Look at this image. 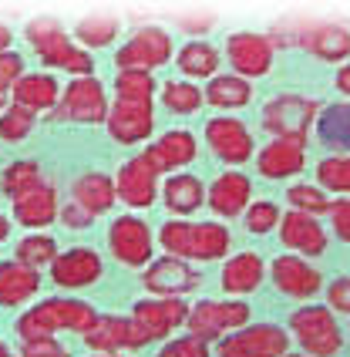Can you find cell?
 I'll return each instance as SVG.
<instances>
[{
	"label": "cell",
	"mask_w": 350,
	"mask_h": 357,
	"mask_svg": "<svg viewBox=\"0 0 350 357\" xmlns=\"http://www.w3.org/2000/svg\"><path fill=\"white\" fill-rule=\"evenodd\" d=\"M101 257H98L91 246H75L68 253H58L54 263H51V280L58 283L61 290H78V287H88L101 277Z\"/></svg>",
	"instance_id": "cell-17"
},
{
	"label": "cell",
	"mask_w": 350,
	"mask_h": 357,
	"mask_svg": "<svg viewBox=\"0 0 350 357\" xmlns=\"http://www.w3.org/2000/svg\"><path fill=\"white\" fill-rule=\"evenodd\" d=\"M266 277V266H263V259L256 257V253H239V257L226 259V266H222V290L226 294H253L256 287L263 283Z\"/></svg>",
	"instance_id": "cell-27"
},
{
	"label": "cell",
	"mask_w": 350,
	"mask_h": 357,
	"mask_svg": "<svg viewBox=\"0 0 350 357\" xmlns=\"http://www.w3.org/2000/svg\"><path fill=\"white\" fill-rule=\"evenodd\" d=\"M14 105L27 112H44L58 105V81L51 75H24L14 84Z\"/></svg>",
	"instance_id": "cell-30"
},
{
	"label": "cell",
	"mask_w": 350,
	"mask_h": 357,
	"mask_svg": "<svg viewBox=\"0 0 350 357\" xmlns=\"http://www.w3.org/2000/svg\"><path fill=\"white\" fill-rule=\"evenodd\" d=\"M20 78H24V58L14 51H3L0 54V91L14 88Z\"/></svg>",
	"instance_id": "cell-45"
},
{
	"label": "cell",
	"mask_w": 350,
	"mask_h": 357,
	"mask_svg": "<svg viewBox=\"0 0 350 357\" xmlns=\"http://www.w3.org/2000/svg\"><path fill=\"white\" fill-rule=\"evenodd\" d=\"M115 192H118V199H125L128 206L149 209L158 196V172L145 162V155H135V159H128L121 165Z\"/></svg>",
	"instance_id": "cell-18"
},
{
	"label": "cell",
	"mask_w": 350,
	"mask_h": 357,
	"mask_svg": "<svg viewBox=\"0 0 350 357\" xmlns=\"http://www.w3.org/2000/svg\"><path fill=\"white\" fill-rule=\"evenodd\" d=\"M250 196H253V182L243 172H222L209 185V206H213L215 216L222 219H236L239 213H246Z\"/></svg>",
	"instance_id": "cell-21"
},
{
	"label": "cell",
	"mask_w": 350,
	"mask_h": 357,
	"mask_svg": "<svg viewBox=\"0 0 350 357\" xmlns=\"http://www.w3.org/2000/svg\"><path fill=\"white\" fill-rule=\"evenodd\" d=\"M215 68H219V51L206 40H189L178 51V71L189 78H213Z\"/></svg>",
	"instance_id": "cell-33"
},
{
	"label": "cell",
	"mask_w": 350,
	"mask_h": 357,
	"mask_svg": "<svg viewBox=\"0 0 350 357\" xmlns=\"http://www.w3.org/2000/svg\"><path fill=\"white\" fill-rule=\"evenodd\" d=\"M54 216H58V192H54V185H47V182H40L31 192H24L20 199H14V219H17V226L38 229V226L54 222Z\"/></svg>",
	"instance_id": "cell-22"
},
{
	"label": "cell",
	"mask_w": 350,
	"mask_h": 357,
	"mask_svg": "<svg viewBox=\"0 0 350 357\" xmlns=\"http://www.w3.org/2000/svg\"><path fill=\"white\" fill-rule=\"evenodd\" d=\"M280 206L276 202H253V206H246V229L253 233V236H266L270 229L280 226Z\"/></svg>",
	"instance_id": "cell-42"
},
{
	"label": "cell",
	"mask_w": 350,
	"mask_h": 357,
	"mask_svg": "<svg viewBox=\"0 0 350 357\" xmlns=\"http://www.w3.org/2000/svg\"><path fill=\"white\" fill-rule=\"evenodd\" d=\"M115 182L105 176V172H88V176H81L78 182H75V202L78 206H84L91 216H98V213H108L112 206H115Z\"/></svg>",
	"instance_id": "cell-29"
},
{
	"label": "cell",
	"mask_w": 350,
	"mask_h": 357,
	"mask_svg": "<svg viewBox=\"0 0 350 357\" xmlns=\"http://www.w3.org/2000/svg\"><path fill=\"white\" fill-rule=\"evenodd\" d=\"M34 121H38L34 112H27V108H20V105H10V108L0 115V139L3 142L27 139V135H31V128H34Z\"/></svg>",
	"instance_id": "cell-40"
},
{
	"label": "cell",
	"mask_w": 350,
	"mask_h": 357,
	"mask_svg": "<svg viewBox=\"0 0 350 357\" xmlns=\"http://www.w3.org/2000/svg\"><path fill=\"white\" fill-rule=\"evenodd\" d=\"M95 307H88L84 300H71V297H51L31 307L24 317L17 320V337L24 344L40 337H54V331H81L88 334L95 327Z\"/></svg>",
	"instance_id": "cell-1"
},
{
	"label": "cell",
	"mask_w": 350,
	"mask_h": 357,
	"mask_svg": "<svg viewBox=\"0 0 350 357\" xmlns=\"http://www.w3.org/2000/svg\"><path fill=\"white\" fill-rule=\"evenodd\" d=\"M108 135L121 145H132V142H145L155 128V112H152V101H115L108 108Z\"/></svg>",
	"instance_id": "cell-12"
},
{
	"label": "cell",
	"mask_w": 350,
	"mask_h": 357,
	"mask_svg": "<svg viewBox=\"0 0 350 357\" xmlns=\"http://www.w3.org/2000/svg\"><path fill=\"white\" fill-rule=\"evenodd\" d=\"M337 88H340L344 95H350V64H344V68L337 71Z\"/></svg>",
	"instance_id": "cell-49"
},
{
	"label": "cell",
	"mask_w": 350,
	"mask_h": 357,
	"mask_svg": "<svg viewBox=\"0 0 350 357\" xmlns=\"http://www.w3.org/2000/svg\"><path fill=\"white\" fill-rule=\"evenodd\" d=\"M330 222H333V233L344 243H350V199L330 202Z\"/></svg>",
	"instance_id": "cell-46"
},
{
	"label": "cell",
	"mask_w": 350,
	"mask_h": 357,
	"mask_svg": "<svg viewBox=\"0 0 350 357\" xmlns=\"http://www.w3.org/2000/svg\"><path fill=\"white\" fill-rule=\"evenodd\" d=\"M226 54H229V64L239 78H259L273 68V44L266 34L239 31L226 40Z\"/></svg>",
	"instance_id": "cell-13"
},
{
	"label": "cell",
	"mask_w": 350,
	"mask_h": 357,
	"mask_svg": "<svg viewBox=\"0 0 350 357\" xmlns=\"http://www.w3.org/2000/svg\"><path fill=\"white\" fill-rule=\"evenodd\" d=\"M290 206L296 213H307V216H324V213H330V196L324 192V189H317V185H293L290 192Z\"/></svg>",
	"instance_id": "cell-39"
},
{
	"label": "cell",
	"mask_w": 350,
	"mask_h": 357,
	"mask_svg": "<svg viewBox=\"0 0 350 357\" xmlns=\"http://www.w3.org/2000/svg\"><path fill=\"white\" fill-rule=\"evenodd\" d=\"M290 351V337L276 324L239 327L236 334L219 340V357H283Z\"/></svg>",
	"instance_id": "cell-7"
},
{
	"label": "cell",
	"mask_w": 350,
	"mask_h": 357,
	"mask_svg": "<svg viewBox=\"0 0 350 357\" xmlns=\"http://www.w3.org/2000/svg\"><path fill=\"white\" fill-rule=\"evenodd\" d=\"M327 307L340 317H350V277H337L327 287Z\"/></svg>",
	"instance_id": "cell-44"
},
{
	"label": "cell",
	"mask_w": 350,
	"mask_h": 357,
	"mask_svg": "<svg viewBox=\"0 0 350 357\" xmlns=\"http://www.w3.org/2000/svg\"><path fill=\"white\" fill-rule=\"evenodd\" d=\"M206 139H209L215 155L229 165H243V162L253 159V135L239 119H229V115L213 119L206 125Z\"/></svg>",
	"instance_id": "cell-15"
},
{
	"label": "cell",
	"mask_w": 350,
	"mask_h": 357,
	"mask_svg": "<svg viewBox=\"0 0 350 357\" xmlns=\"http://www.w3.org/2000/svg\"><path fill=\"white\" fill-rule=\"evenodd\" d=\"M158 357H209V344L199 337H178V340H169Z\"/></svg>",
	"instance_id": "cell-43"
},
{
	"label": "cell",
	"mask_w": 350,
	"mask_h": 357,
	"mask_svg": "<svg viewBox=\"0 0 350 357\" xmlns=\"http://www.w3.org/2000/svg\"><path fill=\"white\" fill-rule=\"evenodd\" d=\"M189 317V307L178 297H158V300H138L135 310H132V320H135L142 331H149V337L158 340L165 337L169 331L182 327Z\"/></svg>",
	"instance_id": "cell-19"
},
{
	"label": "cell",
	"mask_w": 350,
	"mask_h": 357,
	"mask_svg": "<svg viewBox=\"0 0 350 357\" xmlns=\"http://www.w3.org/2000/svg\"><path fill=\"white\" fill-rule=\"evenodd\" d=\"M75 34H78V40L81 44H88V47H105V44L115 40L118 20L115 17H84Z\"/></svg>",
	"instance_id": "cell-41"
},
{
	"label": "cell",
	"mask_w": 350,
	"mask_h": 357,
	"mask_svg": "<svg viewBox=\"0 0 350 357\" xmlns=\"http://www.w3.org/2000/svg\"><path fill=\"white\" fill-rule=\"evenodd\" d=\"M38 290H40L38 270L24 266L17 259H3V263H0V307L27 303Z\"/></svg>",
	"instance_id": "cell-24"
},
{
	"label": "cell",
	"mask_w": 350,
	"mask_h": 357,
	"mask_svg": "<svg viewBox=\"0 0 350 357\" xmlns=\"http://www.w3.org/2000/svg\"><path fill=\"white\" fill-rule=\"evenodd\" d=\"M202 98L209 105H215V108H243V105L253 101V88H250V81L239 78V75H219V78L209 81Z\"/></svg>",
	"instance_id": "cell-32"
},
{
	"label": "cell",
	"mask_w": 350,
	"mask_h": 357,
	"mask_svg": "<svg viewBox=\"0 0 350 357\" xmlns=\"http://www.w3.org/2000/svg\"><path fill=\"white\" fill-rule=\"evenodd\" d=\"M27 40L34 44V51L40 54L44 64L64 68V71H71V75H78V78H91V71H95L91 54L75 47V44L68 40V34H64V27H61L54 17L31 20V24H27Z\"/></svg>",
	"instance_id": "cell-3"
},
{
	"label": "cell",
	"mask_w": 350,
	"mask_h": 357,
	"mask_svg": "<svg viewBox=\"0 0 350 357\" xmlns=\"http://www.w3.org/2000/svg\"><path fill=\"white\" fill-rule=\"evenodd\" d=\"M300 44L320 61H344L350 54V31L340 24H313L300 34Z\"/></svg>",
	"instance_id": "cell-25"
},
{
	"label": "cell",
	"mask_w": 350,
	"mask_h": 357,
	"mask_svg": "<svg viewBox=\"0 0 350 357\" xmlns=\"http://www.w3.org/2000/svg\"><path fill=\"white\" fill-rule=\"evenodd\" d=\"M162 199H165L169 213H175V216H189V213H195V209L206 202V189H202V182H199L195 176L178 172V176L165 178Z\"/></svg>",
	"instance_id": "cell-28"
},
{
	"label": "cell",
	"mask_w": 350,
	"mask_h": 357,
	"mask_svg": "<svg viewBox=\"0 0 350 357\" xmlns=\"http://www.w3.org/2000/svg\"><path fill=\"white\" fill-rule=\"evenodd\" d=\"M118 101H152L155 81L149 71H118L115 78Z\"/></svg>",
	"instance_id": "cell-38"
},
{
	"label": "cell",
	"mask_w": 350,
	"mask_h": 357,
	"mask_svg": "<svg viewBox=\"0 0 350 357\" xmlns=\"http://www.w3.org/2000/svg\"><path fill=\"white\" fill-rule=\"evenodd\" d=\"M172 61V40L162 27H142L125 47H118L115 64L121 71H149Z\"/></svg>",
	"instance_id": "cell-9"
},
{
	"label": "cell",
	"mask_w": 350,
	"mask_h": 357,
	"mask_svg": "<svg viewBox=\"0 0 350 357\" xmlns=\"http://www.w3.org/2000/svg\"><path fill=\"white\" fill-rule=\"evenodd\" d=\"M270 277H273V283H276L280 294L296 297V300L317 297L320 287H324V273L300 257H276L270 266Z\"/></svg>",
	"instance_id": "cell-14"
},
{
	"label": "cell",
	"mask_w": 350,
	"mask_h": 357,
	"mask_svg": "<svg viewBox=\"0 0 350 357\" xmlns=\"http://www.w3.org/2000/svg\"><path fill=\"white\" fill-rule=\"evenodd\" d=\"M108 246L118 263H125V266L152 263V233L138 216H118L108 229Z\"/></svg>",
	"instance_id": "cell-10"
},
{
	"label": "cell",
	"mask_w": 350,
	"mask_h": 357,
	"mask_svg": "<svg viewBox=\"0 0 350 357\" xmlns=\"http://www.w3.org/2000/svg\"><path fill=\"white\" fill-rule=\"evenodd\" d=\"M317 101L300 98V95H280L266 105L263 112V128L276 135L283 142H293V145H307L310 139V128L317 121Z\"/></svg>",
	"instance_id": "cell-5"
},
{
	"label": "cell",
	"mask_w": 350,
	"mask_h": 357,
	"mask_svg": "<svg viewBox=\"0 0 350 357\" xmlns=\"http://www.w3.org/2000/svg\"><path fill=\"white\" fill-rule=\"evenodd\" d=\"M10 38H14V34H10V31H7V27L0 24V54H3V51L10 47Z\"/></svg>",
	"instance_id": "cell-50"
},
{
	"label": "cell",
	"mask_w": 350,
	"mask_h": 357,
	"mask_svg": "<svg viewBox=\"0 0 350 357\" xmlns=\"http://www.w3.org/2000/svg\"><path fill=\"white\" fill-rule=\"evenodd\" d=\"M158 243L178 259H219L229 253L233 233L222 222H165L158 229Z\"/></svg>",
	"instance_id": "cell-2"
},
{
	"label": "cell",
	"mask_w": 350,
	"mask_h": 357,
	"mask_svg": "<svg viewBox=\"0 0 350 357\" xmlns=\"http://www.w3.org/2000/svg\"><path fill=\"white\" fill-rule=\"evenodd\" d=\"M283 357H310V354H290V351H287V354H283Z\"/></svg>",
	"instance_id": "cell-54"
},
{
	"label": "cell",
	"mask_w": 350,
	"mask_h": 357,
	"mask_svg": "<svg viewBox=\"0 0 350 357\" xmlns=\"http://www.w3.org/2000/svg\"><path fill=\"white\" fill-rule=\"evenodd\" d=\"M54 257H58V243L51 236H27L17 243V263L31 266V270L51 266Z\"/></svg>",
	"instance_id": "cell-36"
},
{
	"label": "cell",
	"mask_w": 350,
	"mask_h": 357,
	"mask_svg": "<svg viewBox=\"0 0 350 357\" xmlns=\"http://www.w3.org/2000/svg\"><path fill=\"white\" fill-rule=\"evenodd\" d=\"M280 239H283V246H290V250L303 253V257H324L327 253L324 226L317 222V216L296 213V209H290L287 216L280 219Z\"/></svg>",
	"instance_id": "cell-20"
},
{
	"label": "cell",
	"mask_w": 350,
	"mask_h": 357,
	"mask_svg": "<svg viewBox=\"0 0 350 357\" xmlns=\"http://www.w3.org/2000/svg\"><path fill=\"white\" fill-rule=\"evenodd\" d=\"M246 324H250V303H243V300H202L185 317L189 337H199L206 344L222 337L226 331H239Z\"/></svg>",
	"instance_id": "cell-6"
},
{
	"label": "cell",
	"mask_w": 350,
	"mask_h": 357,
	"mask_svg": "<svg viewBox=\"0 0 350 357\" xmlns=\"http://www.w3.org/2000/svg\"><path fill=\"white\" fill-rule=\"evenodd\" d=\"M162 101H165V108L175 112V115H195L199 108H202V91L189 84V81H169L165 88H162Z\"/></svg>",
	"instance_id": "cell-34"
},
{
	"label": "cell",
	"mask_w": 350,
	"mask_h": 357,
	"mask_svg": "<svg viewBox=\"0 0 350 357\" xmlns=\"http://www.w3.org/2000/svg\"><path fill=\"white\" fill-rule=\"evenodd\" d=\"M142 280H145V287H149L152 294H158V297H182V294L195 290L202 277H199V270L189 266L185 259L162 257L145 270V277Z\"/></svg>",
	"instance_id": "cell-16"
},
{
	"label": "cell",
	"mask_w": 350,
	"mask_h": 357,
	"mask_svg": "<svg viewBox=\"0 0 350 357\" xmlns=\"http://www.w3.org/2000/svg\"><path fill=\"white\" fill-rule=\"evenodd\" d=\"M259 176L266 178H287V176H296V172H303V165H307V152H303V145H293V142H283L276 139L270 142L263 152H259Z\"/></svg>",
	"instance_id": "cell-26"
},
{
	"label": "cell",
	"mask_w": 350,
	"mask_h": 357,
	"mask_svg": "<svg viewBox=\"0 0 350 357\" xmlns=\"http://www.w3.org/2000/svg\"><path fill=\"white\" fill-rule=\"evenodd\" d=\"M0 357H14V354H10V351H7V347H3V344H0Z\"/></svg>",
	"instance_id": "cell-53"
},
{
	"label": "cell",
	"mask_w": 350,
	"mask_h": 357,
	"mask_svg": "<svg viewBox=\"0 0 350 357\" xmlns=\"http://www.w3.org/2000/svg\"><path fill=\"white\" fill-rule=\"evenodd\" d=\"M0 112H7V98H3V91H0Z\"/></svg>",
	"instance_id": "cell-52"
},
{
	"label": "cell",
	"mask_w": 350,
	"mask_h": 357,
	"mask_svg": "<svg viewBox=\"0 0 350 357\" xmlns=\"http://www.w3.org/2000/svg\"><path fill=\"white\" fill-rule=\"evenodd\" d=\"M145 162L155 172H169V169H182L195 159V139L189 132H165L158 142H152L149 152H142Z\"/></svg>",
	"instance_id": "cell-23"
},
{
	"label": "cell",
	"mask_w": 350,
	"mask_h": 357,
	"mask_svg": "<svg viewBox=\"0 0 350 357\" xmlns=\"http://www.w3.org/2000/svg\"><path fill=\"white\" fill-rule=\"evenodd\" d=\"M324 192H350V155H330L317 165Z\"/></svg>",
	"instance_id": "cell-37"
},
{
	"label": "cell",
	"mask_w": 350,
	"mask_h": 357,
	"mask_svg": "<svg viewBox=\"0 0 350 357\" xmlns=\"http://www.w3.org/2000/svg\"><path fill=\"white\" fill-rule=\"evenodd\" d=\"M290 331L296 334V340L303 344V351L313 357H333L344 347L340 324H337L330 307H324V303L300 307L290 317Z\"/></svg>",
	"instance_id": "cell-4"
},
{
	"label": "cell",
	"mask_w": 350,
	"mask_h": 357,
	"mask_svg": "<svg viewBox=\"0 0 350 357\" xmlns=\"http://www.w3.org/2000/svg\"><path fill=\"white\" fill-rule=\"evenodd\" d=\"M58 121H105L108 119V98L98 78H78L64 88V95L54 105Z\"/></svg>",
	"instance_id": "cell-8"
},
{
	"label": "cell",
	"mask_w": 350,
	"mask_h": 357,
	"mask_svg": "<svg viewBox=\"0 0 350 357\" xmlns=\"http://www.w3.org/2000/svg\"><path fill=\"white\" fill-rule=\"evenodd\" d=\"M95 357H121V354H95Z\"/></svg>",
	"instance_id": "cell-55"
},
{
	"label": "cell",
	"mask_w": 350,
	"mask_h": 357,
	"mask_svg": "<svg viewBox=\"0 0 350 357\" xmlns=\"http://www.w3.org/2000/svg\"><path fill=\"white\" fill-rule=\"evenodd\" d=\"M34 185H40V169L38 162H14L3 169V178H0V189L10 199H20L24 192H31Z\"/></svg>",
	"instance_id": "cell-35"
},
{
	"label": "cell",
	"mask_w": 350,
	"mask_h": 357,
	"mask_svg": "<svg viewBox=\"0 0 350 357\" xmlns=\"http://www.w3.org/2000/svg\"><path fill=\"white\" fill-rule=\"evenodd\" d=\"M10 236V222H7V216H0V243Z\"/></svg>",
	"instance_id": "cell-51"
},
{
	"label": "cell",
	"mask_w": 350,
	"mask_h": 357,
	"mask_svg": "<svg viewBox=\"0 0 350 357\" xmlns=\"http://www.w3.org/2000/svg\"><path fill=\"white\" fill-rule=\"evenodd\" d=\"M61 219H64V226H68V229H84V226H91V219L95 216H91L84 206H78V202L71 199V202L61 209Z\"/></svg>",
	"instance_id": "cell-48"
},
{
	"label": "cell",
	"mask_w": 350,
	"mask_h": 357,
	"mask_svg": "<svg viewBox=\"0 0 350 357\" xmlns=\"http://www.w3.org/2000/svg\"><path fill=\"white\" fill-rule=\"evenodd\" d=\"M149 331H142L132 317H98L95 327L84 334V344L98 354H118L125 347H145Z\"/></svg>",
	"instance_id": "cell-11"
},
{
	"label": "cell",
	"mask_w": 350,
	"mask_h": 357,
	"mask_svg": "<svg viewBox=\"0 0 350 357\" xmlns=\"http://www.w3.org/2000/svg\"><path fill=\"white\" fill-rule=\"evenodd\" d=\"M20 357H68V351H64L54 337H40V340L24 344V354Z\"/></svg>",
	"instance_id": "cell-47"
},
{
	"label": "cell",
	"mask_w": 350,
	"mask_h": 357,
	"mask_svg": "<svg viewBox=\"0 0 350 357\" xmlns=\"http://www.w3.org/2000/svg\"><path fill=\"white\" fill-rule=\"evenodd\" d=\"M317 135L337 152H350V105H330L317 115Z\"/></svg>",
	"instance_id": "cell-31"
}]
</instances>
